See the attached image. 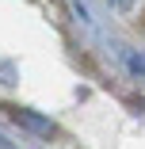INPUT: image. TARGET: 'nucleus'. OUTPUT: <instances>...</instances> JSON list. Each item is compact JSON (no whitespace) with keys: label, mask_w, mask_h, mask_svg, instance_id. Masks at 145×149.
Instances as JSON below:
<instances>
[{"label":"nucleus","mask_w":145,"mask_h":149,"mask_svg":"<svg viewBox=\"0 0 145 149\" xmlns=\"http://www.w3.org/2000/svg\"><path fill=\"white\" fill-rule=\"evenodd\" d=\"M15 123L31 126V130H38V134H50V130H53V126L46 123V118H38V115H31V111H15Z\"/></svg>","instance_id":"1"},{"label":"nucleus","mask_w":145,"mask_h":149,"mask_svg":"<svg viewBox=\"0 0 145 149\" xmlns=\"http://www.w3.org/2000/svg\"><path fill=\"white\" fill-rule=\"evenodd\" d=\"M126 61H130V69H134V73H145V61H141V57H134V54H126Z\"/></svg>","instance_id":"2"},{"label":"nucleus","mask_w":145,"mask_h":149,"mask_svg":"<svg viewBox=\"0 0 145 149\" xmlns=\"http://www.w3.org/2000/svg\"><path fill=\"white\" fill-rule=\"evenodd\" d=\"M0 149H8V145H4V138H0Z\"/></svg>","instance_id":"3"}]
</instances>
